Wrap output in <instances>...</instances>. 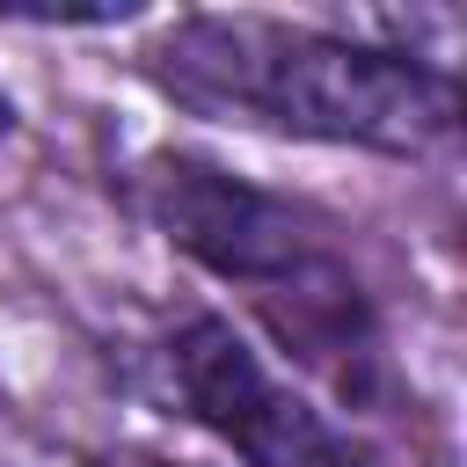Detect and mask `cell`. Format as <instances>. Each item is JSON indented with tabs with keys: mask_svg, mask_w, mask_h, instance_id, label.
Listing matches in <instances>:
<instances>
[{
	"mask_svg": "<svg viewBox=\"0 0 467 467\" xmlns=\"http://www.w3.org/2000/svg\"><path fill=\"white\" fill-rule=\"evenodd\" d=\"M131 0H102V7H36V0H0V22H29V29H109L131 22Z\"/></svg>",
	"mask_w": 467,
	"mask_h": 467,
	"instance_id": "cell-5",
	"label": "cell"
},
{
	"mask_svg": "<svg viewBox=\"0 0 467 467\" xmlns=\"http://www.w3.org/2000/svg\"><path fill=\"white\" fill-rule=\"evenodd\" d=\"M124 197L131 212L197 270L226 277V285H277L285 270H299L306 255H321V226L306 204L204 161V153H139L124 168Z\"/></svg>",
	"mask_w": 467,
	"mask_h": 467,
	"instance_id": "cell-3",
	"label": "cell"
},
{
	"mask_svg": "<svg viewBox=\"0 0 467 467\" xmlns=\"http://www.w3.org/2000/svg\"><path fill=\"white\" fill-rule=\"evenodd\" d=\"M7 131H15V102L0 95V139H7Z\"/></svg>",
	"mask_w": 467,
	"mask_h": 467,
	"instance_id": "cell-7",
	"label": "cell"
},
{
	"mask_svg": "<svg viewBox=\"0 0 467 467\" xmlns=\"http://www.w3.org/2000/svg\"><path fill=\"white\" fill-rule=\"evenodd\" d=\"M263 328L277 336L285 358H299L328 394L372 409L387 394V336H379V314L365 299V285L350 277V263L336 248L306 255L299 270H285L277 285L248 292Z\"/></svg>",
	"mask_w": 467,
	"mask_h": 467,
	"instance_id": "cell-4",
	"label": "cell"
},
{
	"mask_svg": "<svg viewBox=\"0 0 467 467\" xmlns=\"http://www.w3.org/2000/svg\"><path fill=\"white\" fill-rule=\"evenodd\" d=\"M153 372L161 401L234 445L248 467H372L365 438H350L299 387H285L226 314H182L161 336Z\"/></svg>",
	"mask_w": 467,
	"mask_h": 467,
	"instance_id": "cell-2",
	"label": "cell"
},
{
	"mask_svg": "<svg viewBox=\"0 0 467 467\" xmlns=\"http://www.w3.org/2000/svg\"><path fill=\"white\" fill-rule=\"evenodd\" d=\"M88 467H190V460H161V452H95Z\"/></svg>",
	"mask_w": 467,
	"mask_h": 467,
	"instance_id": "cell-6",
	"label": "cell"
},
{
	"mask_svg": "<svg viewBox=\"0 0 467 467\" xmlns=\"http://www.w3.org/2000/svg\"><path fill=\"white\" fill-rule=\"evenodd\" d=\"M139 73L161 102L365 153H438L460 131V88L438 66L350 44L321 22L277 15H175Z\"/></svg>",
	"mask_w": 467,
	"mask_h": 467,
	"instance_id": "cell-1",
	"label": "cell"
}]
</instances>
